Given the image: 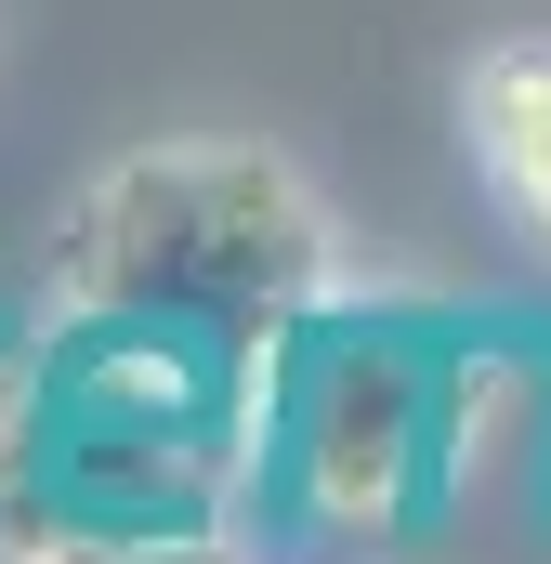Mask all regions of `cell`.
I'll list each match as a JSON object with an SVG mask.
<instances>
[{"label": "cell", "mask_w": 551, "mask_h": 564, "mask_svg": "<svg viewBox=\"0 0 551 564\" xmlns=\"http://www.w3.org/2000/svg\"><path fill=\"white\" fill-rule=\"evenodd\" d=\"M40 564H224V539H171V525H93V539H40Z\"/></svg>", "instance_id": "5"}, {"label": "cell", "mask_w": 551, "mask_h": 564, "mask_svg": "<svg viewBox=\"0 0 551 564\" xmlns=\"http://www.w3.org/2000/svg\"><path fill=\"white\" fill-rule=\"evenodd\" d=\"M250 473H263V355L250 341L66 302L53 341L26 355V486H13V512L40 539H93V525L224 539Z\"/></svg>", "instance_id": "1"}, {"label": "cell", "mask_w": 551, "mask_h": 564, "mask_svg": "<svg viewBox=\"0 0 551 564\" xmlns=\"http://www.w3.org/2000/svg\"><path fill=\"white\" fill-rule=\"evenodd\" d=\"M486 144H499V171L526 184V210L551 224V53L486 79Z\"/></svg>", "instance_id": "4"}, {"label": "cell", "mask_w": 551, "mask_h": 564, "mask_svg": "<svg viewBox=\"0 0 551 564\" xmlns=\"http://www.w3.org/2000/svg\"><path fill=\"white\" fill-rule=\"evenodd\" d=\"M66 302L171 315V328L276 355L328 302V224L250 144H158L93 184L79 237H66Z\"/></svg>", "instance_id": "2"}, {"label": "cell", "mask_w": 551, "mask_h": 564, "mask_svg": "<svg viewBox=\"0 0 551 564\" xmlns=\"http://www.w3.org/2000/svg\"><path fill=\"white\" fill-rule=\"evenodd\" d=\"M460 328L420 315H302L263 355V459L328 525H395L433 512V433H446Z\"/></svg>", "instance_id": "3"}]
</instances>
